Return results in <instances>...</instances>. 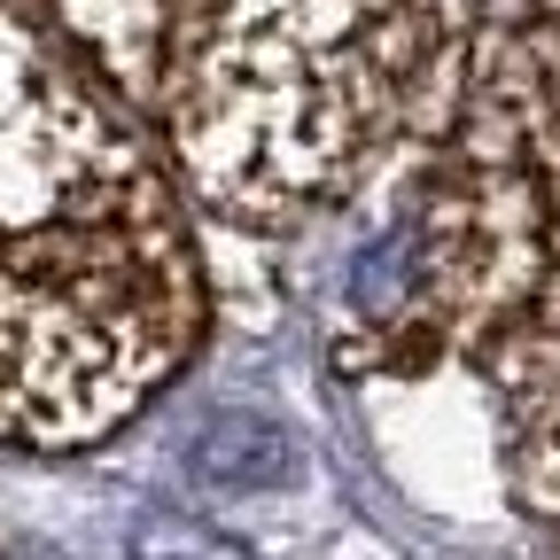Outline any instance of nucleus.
<instances>
[{"mask_svg": "<svg viewBox=\"0 0 560 560\" xmlns=\"http://www.w3.org/2000/svg\"><path fill=\"white\" fill-rule=\"evenodd\" d=\"M522 9H552V16H560V0H522Z\"/></svg>", "mask_w": 560, "mask_h": 560, "instance_id": "obj_6", "label": "nucleus"}, {"mask_svg": "<svg viewBox=\"0 0 560 560\" xmlns=\"http://www.w3.org/2000/svg\"><path fill=\"white\" fill-rule=\"evenodd\" d=\"M210 280L164 140L0 0V452H86L195 359Z\"/></svg>", "mask_w": 560, "mask_h": 560, "instance_id": "obj_1", "label": "nucleus"}, {"mask_svg": "<svg viewBox=\"0 0 560 560\" xmlns=\"http://www.w3.org/2000/svg\"><path fill=\"white\" fill-rule=\"evenodd\" d=\"M412 304L452 350L560 342V16L499 9L429 125Z\"/></svg>", "mask_w": 560, "mask_h": 560, "instance_id": "obj_3", "label": "nucleus"}, {"mask_svg": "<svg viewBox=\"0 0 560 560\" xmlns=\"http://www.w3.org/2000/svg\"><path fill=\"white\" fill-rule=\"evenodd\" d=\"M187 475L210 482V490H242V499H257V490L296 482V444L265 412H210L195 429V444H187Z\"/></svg>", "mask_w": 560, "mask_h": 560, "instance_id": "obj_5", "label": "nucleus"}, {"mask_svg": "<svg viewBox=\"0 0 560 560\" xmlns=\"http://www.w3.org/2000/svg\"><path fill=\"white\" fill-rule=\"evenodd\" d=\"M499 389L506 444H514V490L560 522V342H506L475 359Z\"/></svg>", "mask_w": 560, "mask_h": 560, "instance_id": "obj_4", "label": "nucleus"}, {"mask_svg": "<svg viewBox=\"0 0 560 560\" xmlns=\"http://www.w3.org/2000/svg\"><path fill=\"white\" fill-rule=\"evenodd\" d=\"M117 102L164 140L202 219L289 234L459 79V0H39Z\"/></svg>", "mask_w": 560, "mask_h": 560, "instance_id": "obj_2", "label": "nucleus"}]
</instances>
